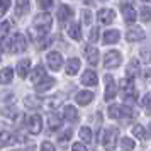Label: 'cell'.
Returning a JSON list of instances; mask_svg holds the SVG:
<instances>
[{
  "instance_id": "obj_1",
  "label": "cell",
  "mask_w": 151,
  "mask_h": 151,
  "mask_svg": "<svg viewBox=\"0 0 151 151\" xmlns=\"http://www.w3.org/2000/svg\"><path fill=\"white\" fill-rule=\"evenodd\" d=\"M51 26H53V17L48 12H42V14L36 15L34 17V31H37V39L46 37V34L51 31Z\"/></svg>"
},
{
  "instance_id": "obj_2",
  "label": "cell",
  "mask_w": 151,
  "mask_h": 151,
  "mask_svg": "<svg viewBox=\"0 0 151 151\" xmlns=\"http://www.w3.org/2000/svg\"><path fill=\"white\" fill-rule=\"evenodd\" d=\"M4 48L12 53H22L27 48V39L24 34H14L7 42H4Z\"/></svg>"
},
{
  "instance_id": "obj_3",
  "label": "cell",
  "mask_w": 151,
  "mask_h": 151,
  "mask_svg": "<svg viewBox=\"0 0 151 151\" xmlns=\"http://www.w3.org/2000/svg\"><path fill=\"white\" fill-rule=\"evenodd\" d=\"M121 93H122V99L126 104H132L136 102V87H134V82L131 78H124L121 82Z\"/></svg>"
},
{
  "instance_id": "obj_4",
  "label": "cell",
  "mask_w": 151,
  "mask_h": 151,
  "mask_svg": "<svg viewBox=\"0 0 151 151\" xmlns=\"http://www.w3.org/2000/svg\"><path fill=\"white\" fill-rule=\"evenodd\" d=\"M102 144L107 151H114L117 144V129L116 127H109L102 132Z\"/></svg>"
},
{
  "instance_id": "obj_5",
  "label": "cell",
  "mask_w": 151,
  "mask_h": 151,
  "mask_svg": "<svg viewBox=\"0 0 151 151\" xmlns=\"http://www.w3.org/2000/svg\"><path fill=\"white\" fill-rule=\"evenodd\" d=\"M121 61H122V56H121V53L116 51V49L107 51L105 56H104V66H105V68H109V70L117 68V66L121 65Z\"/></svg>"
},
{
  "instance_id": "obj_6",
  "label": "cell",
  "mask_w": 151,
  "mask_h": 151,
  "mask_svg": "<svg viewBox=\"0 0 151 151\" xmlns=\"http://www.w3.org/2000/svg\"><path fill=\"white\" fill-rule=\"evenodd\" d=\"M104 80H105V95H104V99L105 100H112L117 95V87H116V82H114V76L105 75Z\"/></svg>"
},
{
  "instance_id": "obj_7",
  "label": "cell",
  "mask_w": 151,
  "mask_h": 151,
  "mask_svg": "<svg viewBox=\"0 0 151 151\" xmlns=\"http://www.w3.org/2000/svg\"><path fill=\"white\" fill-rule=\"evenodd\" d=\"M144 37H146V34H144V31L139 26H132L126 32V39L129 42H139V41H143Z\"/></svg>"
},
{
  "instance_id": "obj_8",
  "label": "cell",
  "mask_w": 151,
  "mask_h": 151,
  "mask_svg": "<svg viewBox=\"0 0 151 151\" xmlns=\"http://www.w3.org/2000/svg\"><path fill=\"white\" fill-rule=\"evenodd\" d=\"M27 129L31 134H39L42 129V119L39 114H32L27 119Z\"/></svg>"
},
{
  "instance_id": "obj_9",
  "label": "cell",
  "mask_w": 151,
  "mask_h": 151,
  "mask_svg": "<svg viewBox=\"0 0 151 151\" xmlns=\"http://www.w3.org/2000/svg\"><path fill=\"white\" fill-rule=\"evenodd\" d=\"M46 63H48V66L53 70V71H58L63 65V58L58 51H51V53H48V56H46Z\"/></svg>"
},
{
  "instance_id": "obj_10",
  "label": "cell",
  "mask_w": 151,
  "mask_h": 151,
  "mask_svg": "<svg viewBox=\"0 0 151 151\" xmlns=\"http://www.w3.org/2000/svg\"><path fill=\"white\" fill-rule=\"evenodd\" d=\"M116 19V12L112 9H100L97 12V21L100 24H112Z\"/></svg>"
},
{
  "instance_id": "obj_11",
  "label": "cell",
  "mask_w": 151,
  "mask_h": 151,
  "mask_svg": "<svg viewBox=\"0 0 151 151\" xmlns=\"http://www.w3.org/2000/svg\"><path fill=\"white\" fill-rule=\"evenodd\" d=\"M85 58H87V61H88L92 66H95L97 63H99V49H97L95 46L88 44V46L85 48Z\"/></svg>"
},
{
  "instance_id": "obj_12",
  "label": "cell",
  "mask_w": 151,
  "mask_h": 151,
  "mask_svg": "<svg viewBox=\"0 0 151 151\" xmlns=\"http://www.w3.org/2000/svg\"><path fill=\"white\" fill-rule=\"evenodd\" d=\"M97 82H99V78H97V73L93 71V70L83 71V75H82V83L83 85H87V87H95Z\"/></svg>"
},
{
  "instance_id": "obj_13",
  "label": "cell",
  "mask_w": 151,
  "mask_h": 151,
  "mask_svg": "<svg viewBox=\"0 0 151 151\" xmlns=\"http://www.w3.org/2000/svg\"><path fill=\"white\" fill-rule=\"evenodd\" d=\"M122 17L127 24L134 22L136 21V9L132 7L131 4H122Z\"/></svg>"
},
{
  "instance_id": "obj_14",
  "label": "cell",
  "mask_w": 151,
  "mask_h": 151,
  "mask_svg": "<svg viewBox=\"0 0 151 151\" xmlns=\"http://www.w3.org/2000/svg\"><path fill=\"white\" fill-rule=\"evenodd\" d=\"M15 70H17V75L21 76V78H26L29 75V71H31V60H27V58L21 60V61L17 63Z\"/></svg>"
},
{
  "instance_id": "obj_15",
  "label": "cell",
  "mask_w": 151,
  "mask_h": 151,
  "mask_svg": "<svg viewBox=\"0 0 151 151\" xmlns=\"http://www.w3.org/2000/svg\"><path fill=\"white\" fill-rule=\"evenodd\" d=\"M121 37V32L116 31V29H110V31H105L104 32V37H102V42L104 44H116Z\"/></svg>"
},
{
  "instance_id": "obj_16",
  "label": "cell",
  "mask_w": 151,
  "mask_h": 151,
  "mask_svg": "<svg viewBox=\"0 0 151 151\" xmlns=\"http://www.w3.org/2000/svg\"><path fill=\"white\" fill-rule=\"evenodd\" d=\"M78 70H80V60L78 58H70L68 61H66V65H65L66 75H76Z\"/></svg>"
},
{
  "instance_id": "obj_17",
  "label": "cell",
  "mask_w": 151,
  "mask_h": 151,
  "mask_svg": "<svg viewBox=\"0 0 151 151\" xmlns=\"http://www.w3.org/2000/svg\"><path fill=\"white\" fill-rule=\"evenodd\" d=\"M75 100H76V104H80V105H87V104H90L93 100V93L88 92V90H82V92H78L75 95Z\"/></svg>"
},
{
  "instance_id": "obj_18",
  "label": "cell",
  "mask_w": 151,
  "mask_h": 151,
  "mask_svg": "<svg viewBox=\"0 0 151 151\" xmlns=\"http://www.w3.org/2000/svg\"><path fill=\"white\" fill-rule=\"evenodd\" d=\"M44 78H46V70L42 68V66H36V68L31 71V82L34 83V85L41 83Z\"/></svg>"
},
{
  "instance_id": "obj_19",
  "label": "cell",
  "mask_w": 151,
  "mask_h": 151,
  "mask_svg": "<svg viewBox=\"0 0 151 151\" xmlns=\"http://www.w3.org/2000/svg\"><path fill=\"white\" fill-rule=\"evenodd\" d=\"M63 117L68 122H75V121H78V110L73 105H65L63 107Z\"/></svg>"
},
{
  "instance_id": "obj_20",
  "label": "cell",
  "mask_w": 151,
  "mask_h": 151,
  "mask_svg": "<svg viewBox=\"0 0 151 151\" xmlns=\"http://www.w3.org/2000/svg\"><path fill=\"white\" fill-rule=\"evenodd\" d=\"M29 9H31V2L29 0H15V14L19 17L27 14Z\"/></svg>"
},
{
  "instance_id": "obj_21",
  "label": "cell",
  "mask_w": 151,
  "mask_h": 151,
  "mask_svg": "<svg viewBox=\"0 0 151 151\" xmlns=\"http://www.w3.org/2000/svg\"><path fill=\"white\" fill-rule=\"evenodd\" d=\"M71 17H73V9L70 7V5H61V7L58 9V19L61 22L70 21Z\"/></svg>"
},
{
  "instance_id": "obj_22",
  "label": "cell",
  "mask_w": 151,
  "mask_h": 151,
  "mask_svg": "<svg viewBox=\"0 0 151 151\" xmlns=\"http://www.w3.org/2000/svg\"><path fill=\"white\" fill-rule=\"evenodd\" d=\"M68 36L73 41H80V39H82V27H80V24H76V22L70 24L68 26Z\"/></svg>"
},
{
  "instance_id": "obj_23",
  "label": "cell",
  "mask_w": 151,
  "mask_h": 151,
  "mask_svg": "<svg viewBox=\"0 0 151 151\" xmlns=\"http://www.w3.org/2000/svg\"><path fill=\"white\" fill-rule=\"evenodd\" d=\"M139 73V61H136V60H131L129 65H127V68H126V75H127V78H136V75Z\"/></svg>"
},
{
  "instance_id": "obj_24",
  "label": "cell",
  "mask_w": 151,
  "mask_h": 151,
  "mask_svg": "<svg viewBox=\"0 0 151 151\" xmlns=\"http://www.w3.org/2000/svg\"><path fill=\"white\" fill-rule=\"evenodd\" d=\"M12 78H14V70H12V68L0 70V83H2V85L10 83V82H12Z\"/></svg>"
},
{
  "instance_id": "obj_25",
  "label": "cell",
  "mask_w": 151,
  "mask_h": 151,
  "mask_svg": "<svg viewBox=\"0 0 151 151\" xmlns=\"http://www.w3.org/2000/svg\"><path fill=\"white\" fill-rule=\"evenodd\" d=\"M12 143H15L14 134H10L7 131H0V148L9 146V144H12Z\"/></svg>"
},
{
  "instance_id": "obj_26",
  "label": "cell",
  "mask_w": 151,
  "mask_h": 151,
  "mask_svg": "<svg viewBox=\"0 0 151 151\" xmlns=\"http://www.w3.org/2000/svg\"><path fill=\"white\" fill-rule=\"evenodd\" d=\"M53 85H55V78L46 76L41 83H37V85H36V92H46V90H49Z\"/></svg>"
},
{
  "instance_id": "obj_27",
  "label": "cell",
  "mask_w": 151,
  "mask_h": 151,
  "mask_svg": "<svg viewBox=\"0 0 151 151\" xmlns=\"http://www.w3.org/2000/svg\"><path fill=\"white\" fill-rule=\"evenodd\" d=\"M132 134L137 137V139H141V141H144L146 139V131H144L143 126H139V124H136V126H132Z\"/></svg>"
},
{
  "instance_id": "obj_28",
  "label": "cell",
  "mask_w": 151,
  "mask_h": 151,
  "mask_svg": "<svg viewBox=\"0 0 151 151\" xmlns=\"http://www.w3.org/2000/svg\"><path fill=\"white\" fill-rule=\"evenodd\" d=\"M80 137H82L83 143H92L93 137H92V131H90V127H82V129H80Z\"/></svg>"
},
{
  "instance_id": "obj_29",
  "label": "cell",
  "mask_w": 151,
  "mask_h": 151,
  "mask_svg": "<svg viewBox=\"0 0 151 151\" xmlns=\"http://www.w3.org/2000/svg\"><path fill=\"white\" fill-rule=\"evenodd\" d=\"M48 126H49V129L53 131V129H58L60 126H61V122H60V117L56 116V114H51L48 119Z\"/></svg>"
},
{
  "instance_id": "obj_30",
  "label": "cell",
  "mask_w": 151,
  "mask_h": 151,
  "mask_svg": "<svg viewBox=\"0 0 151 151\" xmlns=\"http://www.w3.org/2000/svg\"><path fill=\"white\" fill-rule=\"evenodd\" d=\"M121 146H122L124 151H132L134 150V146H136V143L131 139V137H122V141H121Z\"/></svg>"
},
{
  "instance_id": "obj_31",
  "label": "cell",
  "mask_w": 151,
  "mask_h": 151,
  "mask_svg": "<svg viewBox=\"0 0 151 151\" xmlns=\"http://www.w3.org/2000/svg\"><path fill=\"white\" fill-rule=\"evenodd\" d=\"M139 19L143 22H150L151 21V9L150 7H141V10H139Z\"/></svg>"
},
{
  "instance_id": "obj_32",
  "label": "cell",
  "mask_w": 151,
  "mask_h": 151,
  "mask_svg": "<svg viewBox=\"0 0 151 151\" xmlns=\"http://www.w3.org/2000/svg\"><path fill=\"white\" fill-rule=\"evenodd\" d=\"M10 27H12V21H4V22H0V39L7 34L9 31H10Z\"/></svg>"
},
{
  "instance_id": "obj_33",
  "label": "cell",
  "mask_w": 151,
  "mask_h": 151,
  "mask_svg": "<svg viewBox=\"0 0 151 151\" xmlns=\"http://www.w3.org/2000/svg\"><path fill=\"white\" fill-rule=\"evenodd\" d=\"M109 117L110 119H119V117H121V107L116 105V104L110 105L109 107Z\"/></svg>"
},
{
  "instance_id": "obj_34",
  "label": "cell",
  "mask_w": 151,
  "mask_h": 151,
  "mask_svg": "<svg viewBox=\"0 0 151 151\" xmlns=\"http://www.w3.org/2000/svg\"><path fill=\"white\" fill-rule=\"evenodd\" d=\"M139 55H141V60H143L144 63L151 61V48H143L139 51Z\"/></svg>"
},
{
  "instance_id": "obj_35",
  "label": "cell",
  "mask_w": 151,
  "mask_h": 151,
  "mask_svg": "<svg viewBox=\"0 0 151 151\" xmlns=\"http://www.w3.org/2000/svg\"><path fill=\"white\" fill-rule=\"evenodd\" d=\"M143 107L146 110V114H151V93H146L143 99Z\"/></svg>"
},
{
  "instance_id": "obj_36",
  "label": "cell",
  "mask_w": 151,
  "mask_h": 151,
  "mask_svg": "<svg viewBox=\"0 0 151 151\" xmlns=\"http://www.w3.org/2000/svg\"><path fill=\"white\" fill-rule=\"evenodd\" d=\"M9 7H10V0H0V17L7 12Z\"/></svg>"
},
{
  "instance_id": "obj_37",
  "label": "cell",
  "mask_w": 151,
  "mask_h": 151,
  "mask_svg": "<svg viewBox=\"0 0 151 151\" xmlns=\"http://www.w3.org/2000/svg\"><path fill=\"white\" fill-rule=\"evenodd\" d=\"M58 104H60L58 99H49V100L44 102V105H46V109L48 110H51V109H55V107H58Z\"/></svg>"
},
{
  "instance_id": "obj_38",
  "label": "cell",
  "mask_w": 151,
  "mask_h": 151,
  "mask_svg": "<svg viewBox=\"0 0 151 151\" xmlns=\"http://www.w3.org/2000/svg\"><path fill=\"white\" fill-rule=\"evenodd\" d=\"M37 5H39L42 10H48V9H51V5H53V0H37Z\"/></svg>"
},
{
  "instance_id": "obj_39",
  "label": "cell",
  "mask_w": 151,
  "mask_h": 151,
  "mask_svg": "<svg viewBox=\"0 0 151 151\" xmlns=\"http://www.w3.org/2000/svg\"><path fill=\"white\" fill-rule=\"evenodd\" d=\"M82 19H83V24H92V12L90 10H82Z\"/></svg>"
},
{
  "instance_id": "obj_40",
  "label": "cell",
  "mask_w": 151,
  "mask_h": 151,
  "mask_svg": "<svg viewBox=\"0 0 151 151\" xmlns=\"http://www.w3.org/2000/svg\"><path fill=\"white\" fill-rule=\"evenodd\" d=\"M88 39H90V42H97L99 41V27H92Z\"/></svg>"
},
{
  "instance_id": "obj_41",
  "label": "cell",
  "mask_w": 151,
  "mask_h": 151,
  "mask_svg": "<svg viewBox=\"0 0 151 151\" xmlns=\"http://www.w3.org/2000/svg\"><path fill=\"white\" fill-rule=\"evenodd\" d=\"M131 116H132V109H131L129 105L121 107V117H131Z\"/></svg>"
},
{
  "instance_id": "obj_42",
  "label": "cell",
  "mask_w": 151,
  "mask_h": 151,
  "mask_svg": "<svg viewBox=\"0 0 151 151\" xmlns=\"http://www.w3.org/2000/svg\"><path fill=\"white\" fill-rule=\"evenodd\" d=\"M70 137H71V129H66V131L61 134V136H60V143L65 144L66 141H70Z\"/></svg>"
},
{
  "instance_id": "obj_43",
  "label": "cell",
  "mask_w": 151,
  "mask_h": 151,
  "mask_svg": "<svg viewBox=\"0 0 151 151\" xmlns=\"http://www.w3.org/2000/svg\"><path fill=\"white\" fill-rule=\"evenodd\" d=\"M26 104H27L29 107H37V105L41 104V100H37L34 97H29V99H26Z\"/></svg>"
},
{
  "instance_id": "obj_44",
  "label": "cell",
  "mask_w": 151,
  "mask_h": 151,
  "mask_svg": "<svg viewBox=\"0 0 151 151\" xmlns=\"http://www.w3.org/2000/svg\"><path fill=\"white\" fill-rule=\"evenodd\" d=\"M41 151H55V146L49 143V141H44L41 144Z\"/></svg>"
},
{
  "instance_id": "obj_45",
  "label": "cell",
  "mask_w": 151,
  "mask_h": 151,
  "mask_svg": "<svg viewBox=\"0 0 151 151\" xmlns=\"http://www.w3.org/2000/svg\"><path fill=\"white\" fill-rule=\"evenodd\" d=\"M71 151H87V148H85V144H82V143H75L71 146Z\"/></svg>"
},
{
  "instance_id": "obj_46",
  "label": "cell",
  "mask_w": 151,
  "mask_h": 151,
  "mask_svg": "<svg viewBox=\"0 0 151 151\" xmlns=\"http://www.w3.org/2000/svg\"><path fill=\"white\" fill-rule=\"evenodd\" d=\"M150 134H151V122H150Z\"/></svg>"
},
{
  "instance_id": "obj_47",
  "label": "cell",
  "mask_w": 151,
  "mask_h": 151,
  "mask_svg": "<svg viewBox=\"0 0 151 151\" xmlns=\"http://www.w3.org/2000/svg\"><path fill=\"white\" fill-rule=\"evenodd\" d=\"M143 2H150V0H143Z\"/></svg>"
},
{
  "instance_id": "obj_48",
  "label": "cell",
  "mask_w": 151,
  "mask_h": 151,
  "mask_svg": "<svg viewBox=\"0 0 151 151\" xmlns=\"http://www.w3.org/2000/svg\"><path fill=\"white\" fill-rule=\"evenodd\" d=\"M102 2H105V0H102Z\"/></svg>"
}]
</instances>
